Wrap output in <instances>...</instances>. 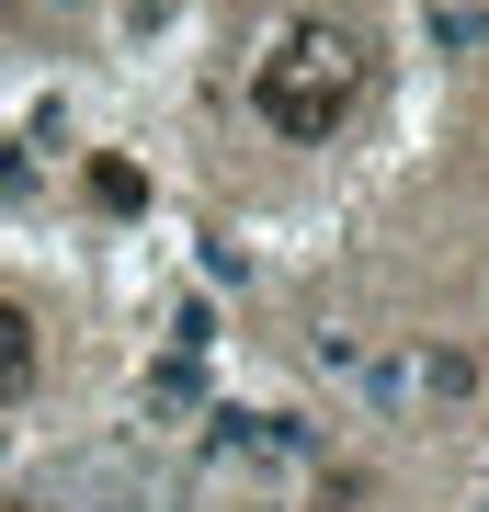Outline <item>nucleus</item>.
Here are the masks:
<instances>
[{
  "instance_id": "nucleus-1",
  "label": "nucleus",
  "mask_w": 489,
  "mask_h": 512,
  "mask_svg": "<svg viewBox=\"0 0 489 512\" xmlns=\"http://www.w3.org/2000/svg\"><path fill=\"white\" fill-rule=\"evenodd\" d=\"M353 103H364V35H342V23H285L273 57L251 69V114L296 148H319Z\"/></svg>"
},
{
  "instance_id": "nucleus-3",
  "label": "nucleus",
  "mask_w": 489,
  "mask_h": 512,
  "mask_svg": "<svg viewBox=\"0 0 489 512\" xmlns=\"http://www.w3.org/2000/svg\"><path fill=\"white\" fill-rule=\"evenodd\" d=\"M91 205H114V217H126V205H148V183L126 160H91Z\"/></svg>"
},
{
  "instance_id": "nucleus-2",
  "label": "nucleus",
  "mask_w": 489,
  "mask_h": 512,
  "mask_svg": "<svg viewBox=\"0 0 489 512\" xmlns=\"http://www.w3.org/2000/svg\"><path fill=\"white\" fill-rule=\"evenodd\" d=\"M23 376H35V319H23L12 296H0V399H12Z\"/></svg>"
}]
</instances>
